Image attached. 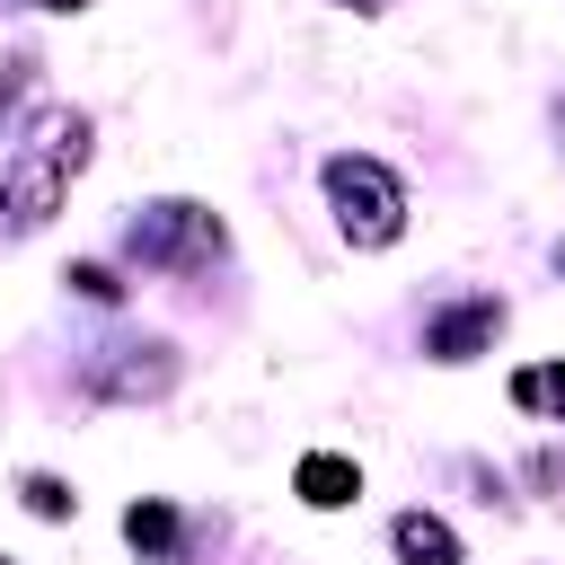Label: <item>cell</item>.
I'll return each instance as SVG.
<instances>
[{"label":"cell","instance_id":"6da1fadb","mask_svg":"<svg viewBox=\"0 0 565 565\" xmlns=\"http://www.w3.org/2000/svg\"><path fill=\"white\" fill-rule=\"evenodd\" d=\"M79 159H88V124L44 115L26 132V150L9 159V177H0V230H35L44 212H62V185L79 177Z\"/></svg>","mask_w":565,"mask_h":565},{"label":"cell","instance_id":"7a4b0ae2","mask_svg":"<svg viewBox=\"0 0 565 565\" xmlns=\"http://www.w3.org/2000/svg\"><path fill=\"white\" fill-rule=\"evenodd\" d=\"M327 194H335V221H344V238L353 247H388L397 230H406V185L380 168V159H327Z\"/></svg>","mask_w":565,"mask_h":565},{"label":"cell","instance_id":"3957f363","mask_svg":"<svg viewBox=\"0 0 565 565\" xmlns=\"http://www.w3.org/2000/svg\"><path fill=\"white\" fill-rule=\"evenodd\" d=\"M132 247H141V265H194V256L221 247V221L203 203H159V212L132 221Z\"/></svg>","mask_w":565,"mask_h":565},{"label":"cell","instance_id":"277c9868","mask_svg":"<svg viewBox=\"0 0 565 565\" xmlns=\"http://www.w3.org/2000/svg\"><path fill=\"white\" fill-rule=\"evenodd\" d=\"M494 327H503V309H494V300H468V309H450V318H441V327H433L424 344H433L441 362H468V353H477V344H486Z\"/></svg>","mask_w":565,"mask_h":565},{"label":"cell","instance_id":"5b68a950","mask_svg":"<svg viewBox=\"0 0 565 565\" xmlns=\"http://www.w3.org/2000/svg\"><path fill=\"white\" fill-rule=\"evenodd\" d=\"M362 494V477H353V459H335V450H318V459H300V503H318V512H335V503H353Z\"/></svg>","mask_w":565,"mask_h":565},{"label":"cell","instance_id":"8992f818","mask_svg":"<svg viewBox=\"0 0 565 565\" xmlns=\"http://www.w3.org/2000/svg\"><path fill=\"white\" fill-rule=\"evenodd\" d=\"M397 556H406V565H459V539H450L433 512H406V521H397Z\"/></svg>","mask_w":565,"mask_h":565},{"label":"cell","instance_id":"52a82bcc","mask_svg":"<svg viewBox=\"0 0 565 565\" xmlns=\"http://www.w3.org/2000/svg\"><path fill=\"white\" fill-rule=\"evenodd\" d=\"M512 406H530V415H565V362H530V371H512Z\"/></svg>","mask_w":565,"mask_h":565},{"label":"cell","instance_id":"ba28073f","mask_svg":"<svg viewBox=\"0 0 565 565\" xmlns=\"http://www.w3.org/2000/svg\"><path fill=\"white\" fill-rule=\"evenodd\" d=\"M124 539H132L141 556H177V512H168V503H132V512H124Z\"/></svg>","mask_w":565,"mask_h":565},{"label":"cell","instance_id":"9c48e42d","mask_svg":"<svg viewBox=\"0 0 565 565\" xmlns=\"http://www.w3.org/2000/svg\"><path fill=\"white\" fill-rule=\"evenodd\" d=\"M26 512H35V521H62V512H71V486H62V477H26Z\"/></svg>","mask_w":565,"mask_h":565},{"label":"cell","instance_id":"30bf717a","mask_svg":"<svg viewBox=\"0 0 565 565\" xmlns=\"http://www.w3.org/2000/svg\"><path fill=\"white\" fill-rule=\"evenodd\" d=\"M71 282H79V291H88V300H115V291H124V282H115V274H106V265H71Z\"/></svg>","mask_w":565,"mask_h":565},{"label":"cell","instance_id":"8fae6325","mask_svg":"<svg viewBox=\"0 0 565 565\" xmlns=\"http://www.w3.org/2000/svg\"><path fill=\"white\" fill-rule=\"evenodd\" d=\"M35 9H88V0H35Z\"/></svg>","mask_w":565,"mask_h":565}]
</instances>
